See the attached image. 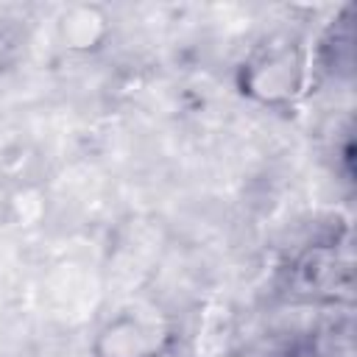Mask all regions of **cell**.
<instances>
[{
	"instance_id": "6da1fadb",
	"label": "cell",
	"mask_w": 357,
	"mask_h": 357,
	"mask_svg": "<svg viewBox=\"0 0 357 357\" xmlns=\"http://www.w3.org/2000/svg\"><path fill=\"white\" fill-rule=\"evenodd\" d=\"M304 81V59L287 39H271L259 45L240 70V86L248 98L265 106L290 103Z\"/></svg>"
},
{
	"instance_id": "7a4b0ae2",
	"label": "cell",
	"mask_w": 357,
	"mask_h": 357,
	"mask_svg": "<svg viewBox=\"0 0 357 357\" xmlns=\"http://www.w3.org/2000/svg\"><path fill=\"white\" fill-rule=\"evenodd\" d=\"M173 346V326L153 310H123L109 318L92 343L95 357H165Z\"/></svg>"
},
{
	"instance_id": "3957f363",
	"label": "cell",
	"mask_w": 357,
	"mask_h": 357,
	"mask_svg": "<svg viewBox=\"0 0 357 357\" xmlns=\"http://www.w3.org/2000/svg\"><path fill=\"white\" fill-rule=\"evenodd\" d=\"M337 273L351 276L349 262L337 259L335 245L332 243L329 245H312L293 265V284L298 287V293H307L310 298H329L332 301L335 287H337Z\"/></svg>"
},
{
	"instance_id": "277c9868",
	"label": "cell",
	"mask_w": 357,
	"mask_h": 357,
	"mask_svg": "<svg viewBox=\"0 0 357 357\" xmlns=\"http://www.w3.org/2000/svg\"><path fill=\"white\" fill-rule=\"evenodd\" d=\"M109 36V20L98 6H70L59 17V39L67 50L92 53Z\"/></svg>"
}]
</instances>
